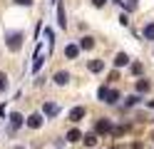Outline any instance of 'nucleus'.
I'll return each mask as SVG.
<instances>
[{"instance_id":"16","label":"nucleus","mask_w":154,"mask_h":149,"mask_svg":"<svg viewBox=\"0 0 154 149\" xmlns=\"http://www.w3.org/2000/svg\"><path fill=\"white\" fill-rule=\"evenodd\" d=\"M97 97H100V102H104V104H107V97H109V87H107V85H104V87H100V89H97Z\"/></svg>"},{"instance_id":"10","label":"nucleus","mask_w":154,"mask_h":149,"mask_svg":"<svg viewBox=\"0 0 154 149\" xmlns=\"http://www.w3.org/2000/svg\"><path fill=\"white\" fill-rule=\"evenodd\" d=\"M114 65H117V67L129 65V55H127V52H117V57H114Z\"/></svg>"},{"instance_id":"4","label":"nucleus","mask_w":154,"mask_h":149,"mask_svg":"<svg viewBox=\"0 0 154 149\" xmlns=\"http://www.w3.org/2000/svg\"><path fill=\"white\" fill-rule=\"evenodd\" d=\"M52 79H55V85H60V87H62V85H67V82H70V72H65V70H60V72H57V75H55Z\"/></svg>"},{"instance_id":"5","label":"nucleus","mask_w":154,"mask_h":149,"mask_svg":"<svg viewBox=\"0 0 154 149\" xmlns=\"http://www.w3.org/2000/svg\"><path fill=\"white\" fill-rule=\"evenodd\" d=\"M42 112H45L47 117H55L57 112H60V107H57L55 102H45V104H42Z\"/></svg>"},{"instance_id":"25","label":"nucleus","mask_w":154,"mask_h":149,"mask_svg":"<svg viewBox=\"0 0 154 149\" xmlns=\"http://www.w3.org/2000/svg\"><path fill=\"white\" fill-rule=\"evenodd\" d=\"M104 3H107V0H92V5H94V8H102Z\"/></svg>"},{"instance_id":"12","label":"nucleus","mask_w":154,"mask_h":149,"mask_svg":"<svg viewBox=\"0 0 154 149\" xmlns=\"http://www.w3.org/2000/svg\"><path fill=\"white\" fill-rule=\"evenodd\" d=\"M57 20H60V27H67V20H65V5L57 3Z\"/></svg>"},{"instance_id":"19","label":"nucleus","mask_w":154,"mask_h":149,"mask_svg":"<svg viewBox=\"0 0 154 149\" xmlns=\"http://www.w3.org/2000/svg\"><path fill=\"white\" fill-rule=\"evenodd\" d=\"M82 142L87 144V147H94V144H97V134H85V137H82Z\"/></svg>"},{"instance_id":"13","label":"nucleus","mask_w":154,"mask_h":149,"mask_svg":"<svg viewBox=\"0 0 154 149\" xmlns=\"http://www.w3.org/2000/svg\"><path fill=\"white\" fill-rule=\"evenodd\" d=\"M85 134L80 132V129H70V132H67V142H80Z\"/></svg>"},{"instance_id":"17","label":"nucleus","mask_w":154,"mask_h":149,"mask_svg":"<svg viewBox=\"0 0 154 149\" xmlns=\"http://www.w3.org/2000/svg\"><path fill=\"white\" fill-rule=\"evenodd\" d=\"M40 67H42V50L37 47V52H35V65H32V70L37 72V70H40Z\"/></svg>"},{"instance_id":"2","label":"nucleus","mask_w":154,"mask_h":149,"mask_svg":"<svg viewBox=\"0 0 154 149\" xmlns=\"http://www.w3.org/2000/svg\"><path fill=\"white\" fill-rule=\"evenodd\" d=\"M23 127V114L20 112H10V117H8V134L15 132V129Z\"/></svg>"},{"instance_id":"3","label":"nucleus","mask_w":154,"mask_h":149,"mask_svg":"<svg viewBox=\"0 0 154 149\" xmlns=\"http://www.w3.org/2000/svg\"><path fill=\"white\" fill-rule=\"evenodd\" d=\"M77 55H80V45H70V42H67L65 45V57L67 60H75Z\"/></svg>"},{"instance_id":"8","label":"nucleus","mask_w":154,"mask_h":149,"mask_svg":"<svg viewBox=\"0 0 154 149\" xmlns=\"http://www.w3.org/2000/svg\"><path fill=\"white\" fill-rule=\"evenodd\" d=\"M27 127L40 129V127H42V114H30V119H27Z\"/></svg>"},{"instance_id":"29","label":"nucleus","mask_w":154,"mask_h":149,"mask_svg":"<svg viewBox=\"0 0 154 149\" xmlns=\"http://www.w3.org/2000/svg\"><path fill=\"white\" fill-rule=\"evenodd\" d=\"M112 149H119V147H112Z\"/></svg>"},{"instance_id":"11","label":"nucleus","mask_w":154,"mask_h":149,"mask_svg":"<svg viewBox=\"0 0 154 149\" xmlns=\"http://www.w3.org/2000/svg\"><path fill=\"white\" fill-rule=\"evenodd\" d=\"M92 47H94V40H92L90 35L80 37V50H92Z\"/></svg>"},{"instance_id":"18","label":"nucleus","mask_w":154,"mask_h":149,"mask_svg":"<svg viewBox=\"0 0 154 149\" xmlns=\"http://www.w3.org/2000/svg\"><path fill=\"white\" fill-rule=\"evenodd\" d=\"M137 92H149V79H137Z\"/></svg>"},{"instance_id":"26","label":"nucleus","mask_w":154,"mask_h":149,"mask_svg":"<svg viewBox=\"0 0 154 149\" xmlns=\"http://www.w3.org/2000/svg\"><path fill=\"white\" fill-rule=\"evenodd\" d=\"M127 8H129V10H134V8H137V0H127Z\"/></svg>"},{"instance_id":"28","label":"nucleus","mask_w":154,"mask_h":149,"mask_svg":"<svg viewBox=\"0 0 154 149\" xmlns=\"http://www.w3.org/2000/svg\"><path fill=\"white\" fill-rule=\"evenodd\" d=\"M149 139H152V142H154V132H152V137H149Z\"/></svg>"},{"instance_id":"23","label":"nucleus","mask_w":154,"mask_h":149,"mask_svg":"<svg viewBox=\"0 0 154 149\" xmlns=\"http://www.w3.org/2000/svg\"><path fill=\"white\" fill-rule=\"evenodd\" d=\"M132 75H137V77L142 75V65H139V62H134V65H132Z\"/></svg>"},{"instance_id":"1","label":"nucleus","mask_w":154,"mask_h":149,"mask_svg":"<svg viewBox=\"0 0 154 149\" xmlns=\"http://www.w3.org/2000/svg\"><path fill=\"white\" fill-rule=\"evenodd\" d=\"M5 45H8V50H10V52H17V50L23 47V33H8Z\"/></svg>"},{"instance_id":"30","label":"nucleus","mask_w":154,"mask_h":149,"mask_svg":"<svg viewBox=\"0 0 154 149\" xmlns=\"http://www.w3.org/2000/svg\"><path fill=\"white\" fill-rule=\"evenodd\" d=\"M15 149H23V147H15Z\"/></svg>"},{"instance_id":"21","label":"nucleus","mask_w":154,"mask_h":149,"mask_svg":"<svg viewBox=\"0 0 154 149\" xmlns=\"http://www.w3.org/2000/svg\"><path fill=\"white\" fill-rule=\"evenodd\" d=\"M137 102H139V97H137V95H129V97H127V102H124V104H127V107H134Z\"/></svg>"},{"instance_id":"6","label":"nucleus","mask_w":154,"mask_h":149,"mask_svg":"<svg viewBox=\"0 0 154 149\" xmlns=\"http://www.w3.org/2000/svg\"><path fill=\"white\" fill-rule=\"evenodd\" d=\"M142 37H144V40H149V42H154V23H147V25H144Z\"/></svg>"},{"instance_id":"20","label":"nucleus","mask_w":154,"mask_h":149,"mask_svg":"<svg viewBox=\"0 0 154 149\" xmlns=\"http://www.w3.org/2000/svg\"><path fill=\"white\" fill-rule=\"evenodd\" d=\"M117 99H119V92H117V89H109V97H107V104H117Z\"/></svg>"},{"instance_id":"24","label":"nucleus","mask_w":154,"mask_h":149,"mask_svg":"<svg viewBox=\"0 0 154 149\" xmlns=\"http://www.w3.org/2000/svg\"><path fill=\"white\" fill-rule=\"evenodd\" d=\"M15 5H23V8H30L32 5V0H13Z\"/></svg>"},{"instance_id":"27","label":"nucleus","mask_w":154,"mask_h":149,"mask_svg":"<svg viewBox=\"0 0 154 149\" xmlns=\"http://www.w3.org/2000/svg\"><path fill=\"white\" fill-rule=\"evenodd\" d=\"M147 104H149V107H152V109H154V99H149V102H147Z\"/></svg>"},{"instance_id":"9","label":"nucleus","mask_w":154,"mask_h":149,"mask_svg":"<svg viewBox=\"0 0 154 149\" xmlns=\"http://www.w3.org/2000/svg\"><path fill=\"white\" fill-rule=\"evenodd\" d=\"M109 132H112V124L107 119H100L97 122V134H109Z\"/></svg>"},{"instance_id":"15","label":"nucleus","mask_w":154,"mask_h":149,"mask_svg":"<svg viewBox=\"0 0 154 149\" xmlns=\"http://www.w3.org/2000/svg\"><path fill=\"white\" fill-rule=\"evenodd\" d=\"M45 40H47V45H50V52H52V47H55V33H52V27H45Z\"/></svg>"},{"instance_id":"22","label":"nucleus","mask_w":154,"mask_h":149,"mask_svg":"<svg viewBox=\"0 0 154 149\" xmlns=\"http://www.w3.org/2000/svg\"><path fill=\"white\" fill-rule=\"evenodd\" d=\"M5 89H8V77L0 72V92H5Z\"/></svg>"},{"instance_id":"14","label":"nucleus","mask_w":154,"mask_h":149,"mask_svg":"<svg viewBox=\"0 0 154 149\" xmlns=\"http://www.w3.org/2000/svg\"><path fill=\"white\" fill-rule=\"evenodd\" d=\"M102 70H104V62H102V60H92V62H90V72L97 75V72H102Z\"/></svg>"},{"instance_id":"7","label":"nucleus","mask_w":154,"mask_h":149,"mask_svg":"<svg viewBox=\"0 0 154 149\" xmlns=\"http://www.w3.org/2000/svg\"><path fill=\"white\" fill-rule=\"evenodd\" d=\"M82 117H85V107H75V109H70V122H80Z\"/></svg>"}]
</instances>
